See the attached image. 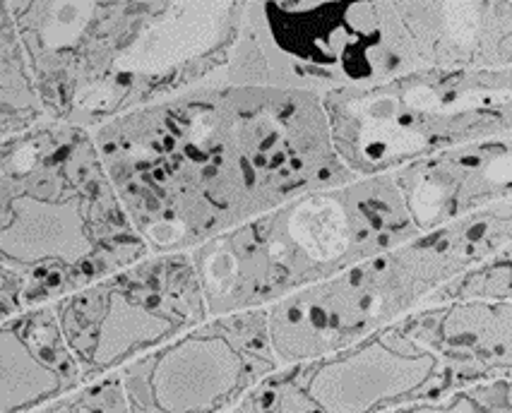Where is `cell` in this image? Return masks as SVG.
I'll return each instance as SVG.
<instances>
[{"mask_svg":"<svg viewBox=\"0 0 512 413\" xmlns=\"http://www.w3.org/2000/svg\"><path fill=\"white\" fill-rule=\"evenodd\" d=\"M94 140L152 255L190 253L294 197L356 181L323 99L207 82L101 125Z\"/></svg>","mask_w":512,"mask_h":413,"instance_id":"cell-1","label":"cell"},{"mask_svg":"<svg viewBox=\"0 0 512 413\" xmlns=\"http://www.w3.org/2000/svg\"><path fill=\"white\" fill-rule=\"evenodd\" d=\"M150 255L94 133L46 118L0 142V265L25 284L29 308Z\"/></svg>","mask_w":512,"mask_h":413,"instance_id":"cell-2","label":"cell"},{"mask_svg":"<svg viewBox=\"0 0 512 413\" xmlns=\"http://www.w3.org/2000/svg\"><path fill=\"white\" fill-rule=\"evenodd\" d=\"M392 176L284 202L190 250L210 317L265 310L419 236Z\"/></svg>","mask_w":512,"mask_h":413,"instance_id":"cell-3","label":"cell"},{"mask_svg":"<svg viewBox=\"0 0 512 413\" xmlns=\"http://www.w3.org/2000/svg\"><path fill=\"white\" fill-rule=\"evenodd\" d=\"M510 243L512 202H500L291 293L265 308L279 368L349 349L395 325Z\"/></svg>","mask_w":512,"mask_h":413,"instance_id":"cell-4","label":"cell"},{"mask_svg":"<svg viewBox=\"0 0 512 413\" xmlns=\"http://www.w3.org/2000/svg\"><path fill=\"white\" fill-rule=\"evenodd\" d=\"M320 99L337 157L356 178L512 135V68H416Z\"/></svg>","mask_w":512,"mask_h":413,"instance_id":"cell-5","label":"cell"},{"mask_svg":"<svg viewBox=\"0 0 512 413\" xmlns=\"http://www.w3.org/2000/svg\"><path fill=\"white\" fill-rule=\"evenodd\" d=\"M421 68L395 0L243 3L241 32L217 82L323 94L373 87Z\"/></svg>","mask_w":512,"mask_h":413,"instance_id":"cell-6","label":"cell"},{"mask_svg":"<svg viewBox=\"0 0 512 413\" xmlns=\"http://www.w3.org/2000/svg\"><path fill=\"white\" fill-rule=\"evenodd\" d=\"M51 305L85 382L121 373L210 320L190 253L150 255Z\"/></svg>","mask_w":512,"mask_h":413,"instance_id":"cell-7","label":"cell"},{"mask_svg":"<svg viewBox=\"0 0 512 413\" xmlns=\"http://www.w3.org/2000/svg\"><path fill=\"white\" fill-rule=\"evenodd\" d=\"M457 389L448 365L400 320L349 349L284 365L229 413H383Z\"/></svg>","mask_w":512,"mask_h":413,"instance_id":"cell-8","label":"cell"},{"mask_svg":"<svg viewBox=\"0 0 512 413\" xmlns=\"http://www.w3.org/2000/svg\"><path fill=\"white\" fill-rule=\"evenodd\" d=\"M157 8L159 0L10 3L34 89L49 121L89 130V116L118 58Z\"/></svg>","mask_w":512,"mask_h":413,"instance_id":"cell-9","label":"cell"},{"mask_svg":"<svg viewBox=\"0 0 512 413\" xmlns=\"http://www.w3.org/2000/svg\"><path fill=\"white\" fill-rule=\"evenodd\" d=\"M279 370L267 310L210 317L121 370L130 413L231 411Z\"/></svg>","mask_w":512,"mask_h":413,"instance_id":"cell-10","label":"cell"},{"mask_svg":"<svg viewBox=\"0 0 512 413\" xmlns=\"http://www.w3.org/2000/svg\"><path fill=\"white\" fill-rule=\"evenodd\" d=\"M241 20L238 0H159L157 13L118 58L89 130L217 80L231 61Z\"/></svg>","mask_w":512,"mask_h":413,"instance_id":"cell-11","label":"cell"},{"mask_svg":"<svg viewBox=\"0 0 512 413\" xmlns=\"http://www.w3.org/2000/svg\"><path fill=\"white\" fill-rule=\"evenodd\" d=\"M416 229H438L512 202V135L472 142L390 173Z\"/></svg>","mask_w":512,"mask_h":413,"instance_id":"cell-12","label":"cell"},{"mask_svg":"<svg viewBox=\"0 0 512 413\" xmlns=\"http://www.w3.org/2000/svg\"><path fill=\"white\" fill-rule=\"evenodd\" d=\"M402 322L448 365L460 389L512 380V301L467 298L424 305Z\"/></svg>","mask_w":512,"mask_h":413,"instance_id":"cell-13","label":"cell"},{"mask_svg":"<svg viewBox=\"0 0 512 413\" xmlns=\"http://www.w3.org/2000/svg\"><path fill=\"white\" fill-rule=\"evenodd\" d=\"M421 68H512V0H395Z\"/></svg>","mask_w":512,"mask_h":413,"instance_id":"cell-14","label":"cell"},{"mask_svg":"<svg viewBox=\"0 0 512 413\" xmlns=\"http://www.w3.org/2000/svg\"><path fill=\"white\" fill-rule=\"evenodd\" d=\"M87 385L53 305L0 322V413H29Z\"/></svg>","mask_w":512,"mask_h":413,"instance_id":"cell-15","label":"cell"},{"mask_svg":"<svg viewBox=\"0 0 512 413\" xmlns=\"http://www.w3.org/2000/svg\"><path fill=\"white\" fill-rule=\"evenodd\" d=\"M46 121L17 34L10 3L0 0V142Z\"/></svg>","mask_w":512,"mask_h":413,"instance_id":"cell-16","label":"cell"},{"mask_svg":"<svg viewBox=\"0 0 512 413\" xmlns=\"http://www.w3.org/2000/svg\"><path fill=\"white\" fill-rule=\"evenodd\" d=\"M467 298H491V301H512V243L500 253L488 257L484 265L469 269L462 277L445 284L426 305L467 301Z\"/></svg>","mask_w":512,"mask_h":413,"instance_id":"cell-17","label":"cell"},{"mask_svg":"<svg viewBox=\"0 0 512 413\" xmlns=\"http://www.w3.org/2000/svg\"><path fill=\"white\" fill-rule=\"evenodd\" d=\"M383 413H512V380L488 382L436 399H421Z\"/></svg>","mask_w":512,"mask_h":413,"instance_id":"cell-18","label":"cell"},{"mask_svg":"<svg viewBox=\"0 0 512 413\" xmlns=\"http://www.w3.org/2000/svg\"><path fill=\"white\" fill-rule=\"evenodd\" d=\"M29 413H130V406L123 392L121 373H113L87 382L75 392Z\"/></svg>","mask_w":512,"mask_h":413,"instance_id":"cell-19","label":"cell"},{"mask_svg":"<svg viewBox=\"0 0 512 413\" xmlns=\"http://www.w3.org/2000/svg\"><path fill=\"white\" fill-rule=\"evenodd\" d=\"M25 310H29L25 284L8 267L0 265V322Z\"/></svg>","mask_w":512,"mask_h":413,"instance_id":"cell-20","label":"cell"}]
</instances>
